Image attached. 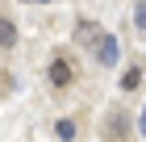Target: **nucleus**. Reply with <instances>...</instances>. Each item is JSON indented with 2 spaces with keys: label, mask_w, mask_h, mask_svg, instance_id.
<instances>
[{
  "label": "nucleus",
  "mask_w": 146,
  "mask_h": 142,
  "mask_svg": "<svg viewBox=\"0 0 146 142\" xmlns=\"http://www.w3.org/2000/svg\"><path fill=\"white\" fill-rule=\"evenodd\" d=\"M96 50V63L100 67H113L117 59H121V42H117V33H100V42L92 46Z\"/></svg>",
  "instance_id": "nucleus-1"
},
{
  "label": "nucleus",
  "mask_w": 146,
  "mask_h": 142,
  "mask_svg": "<svg viewBox=\"0 0 146 142\" xmlns=\"http://www.w3.org/2000/svg\"><path fill=\"white\" fill-rule=\"evenodd\" d=\"M46 75H50L54 88H71L75 84V67H71L67 59H50V71H46Z\"/></svg>",
  "instance_id": "nucleus-2"
},
{
  "label": "nucleus",
  "mask_w": 146,
  "mask_h": 142,
  "mask_svg": "<svg viewBox=\"0 0 146 142\" xmlns=\"http://www.w3.org/2000/svg\"><path fill=\"white\" fill-rule=\"evenodd\" d=\"M100 25H96V21H79L75 25V38H79V42H84V46H96V42H100Z\"/></svg>",
  "instance_id": "nucleus-3"
},
{
  "label": "nucleus",
  "mask_w": 146,
  "mask_h": 142,
  "mask_svg": "<svg viewBox=\"0 0 146 142\" xmlns=\"http://www.w3.org/2000/svg\"><path fill=\"white\" fill-rule=\"evenodd\" d=\"M104 134H113V142H129V138H125V113H121V109L104 121Z\"/></svg>",
  "instance_id": "nucleus-4"
},
{
  "label": "nucleus",
  "mask_w": 146,
  "mask_h": 142,
  "mask_svg": "<svg viewBox=\"0 0 146 142\" xmlns=\"http://www.w3.org/2000/svg\"><path fill=\"white\" fill-rule=\"evenodd\" d=\"M54 138L58 142H75V121H71V117H58L54 121Z\"/></svg>",
  "instance_id": "nucleus-5"
},
{
  "label": "nucleus",
  "mask_w": 146,
  "mask_h": 142,
  "mask_svg": "<svg viewBox=\"0 0 146 142\" xmlns=\"http://www.w3.org/2000/svg\"><path fill=\"white\" fill-rule=\"evenodd\" d=\"M13 42H17V25L9 17H0V46H13Z\"/></svg>",
  "instance_id": "nucleus-6"
},
{
  "label": "nucleus",
  "mask_w": 146,
  "mask_h": 142,
  "mask_svg": "<svg viewBox=\"0 0 146 142\" xmlns=\"http://www.w3.org/2000/svg\"><path fill=\"white\" fill-rule=\"evenodd\" d=\"M138 84H142V67H129V71L121 75V88H125V92H134Z\"/></svg>",
  "instance_id": "nucleus-7"
},
{
  "label": "nucleus",
  "mask_w": 146,
  "mask_h": 142,
  "mask_svg": "<svg viewBox=\"0 0 146 142\" xmlns=\"http://www.w3.org/2000/svg\"><path fill=\"white\" fill-rule=\"evenodd\" d=\"M134 25H138V29H146V0H138V4H134Z\"/></svg>",
  "instance_id": "nucleus-8"
},
{
  "label": "nucleus",
  "mask_w": 146,
  "mask_h": 142,
  "mask_svg": "<svg viewBox=\"0 0 146 142\" xmlns=\"http://www.w3.org/2000/svg\"><path fill=\"white\" fill-rule=\"evenodd\" d=\"M138 130H142V138H146V109H142V117H138Z\"/></svg>",
  "instance_id": "nucleus-9"
},
{
  "label": "nucleus",
  "mask_w": 146,
  "mask_h": 142,
  "mask_svg": "<svg viewBox=\"0 0 146 142\" xmlns=\"http://www.w3.org/2000/svg\"><path fill=\"white\" fill-rule=\"evenodd\" d=\"M21 4H50V0H21Z\"/></svg>",
  "instance_id": "nucleus-10"
}]
</instances>
